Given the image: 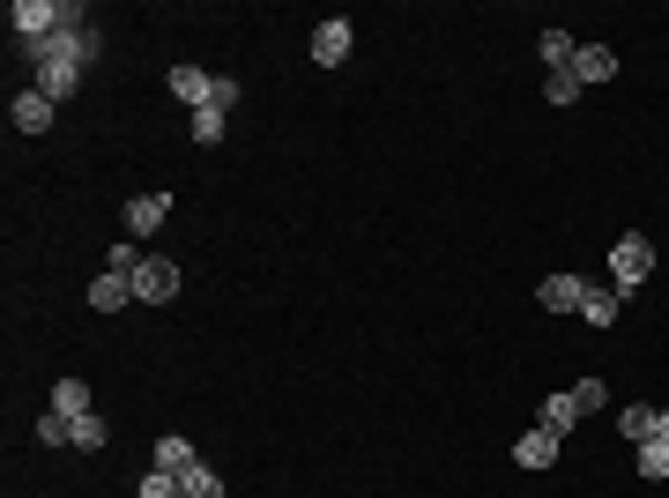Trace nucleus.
I'll return each mask as SVG.
<instances>
[{
    "instance_id": "obj_28",
    "label": "nucleus",
    "mask_w": 669,
    "mask_h": 498,
    "mask_svg": "<svg viewBox=\"0 0 669 498\" xmlns=\"http://www.w3.org/2000/svg\"><path fill=\"white\" fill-rule=\"evenodd\" d=\"M209 104H216V112H231V104H239V82H231V75H216V90H209Z\"/></svg>"
},
{
    "instance_id": "obj_13",
    "label": "nucleus",
    "mask_w": 669,
    "mask_h": 498,
    "mask_svg": "<svg viewBox=\"0 0 669 498\" xmlns=\"http://www.w3.org/2000/svg\"><path fill=\"white\" fill-rule=\"evenodd\" d=\"M52 409H60V417H90V379H52Z\"/></svg>"
},
{
    "instance_id": "obj_5",
    "label": "nucleus",
    "mask_w": 669,
    "mask_h": 498,
    "mask_svg": "<svg viewBox=\"0 0 669 498\" xmlns=\"http://www.w3.org/2000/svg\"><path fill=\"white\" fill-rule=\"evenodd\" d=\"M349 38H357V30H349V16L313 23V60H321V68H343V60H349Z\"/></svg>"
},
{
    "instance_id": "obj_19",
    "label": "nucleus",
    "mask_w": 669,
    "mask_h": 498,
    "mask_svg": "<svg viewBox=\"0 0 669 498\" xmlns=\"http://www.w3.org/2000/svg\"><path fill=\"white\" fill-rule=\"evenodd\" d=\"M536 52H544V68L558 75V68H572V52H580V45H572L566 30H544V45H536Z\"/></svg>"
},
{
    "instance_id": "obj_9",
    "label": "nucleus",
    "mask_w": 669,
    "mask_h": 498,
    "mask_svg": "<svg viewBox=\"0 0 669 498\" xmlns=\"http://www.w3.org/2000/svg\"><path fill=\"white\" fill-rule=\"evenodd\" d=\"M536 298H544V313H580L588 283H580V275H544V291H536Z\"/></svg>"
},
{
    "instance_id": "obj_20",
    "label": "nucleus",
    "mask_w": 669,
    "mask_h": 498,
    "mask_svg": "<svg viewBox=\"0 0 669 498\" xmlns=\"http://www.w3.org/2000/svg\"><path fill=\"white\" fill-rule=\"evenodd\" d=\"M640 476L647 484H669V439H647L640 447Z\"/></svg>"
},
{
    "instance_id": "obj_6",
    "label": "nucleus",
    "mask_w": 669,
    "mask_h": 498,
    "mask_svg": "<svg viewBox=\"0 0 669 498\" xmlns=\"http://www.w3.org/2000/svg\"><path fill=\"white\" fill-rule=\"evenodd\" d=\"M52 112H60V104H52L45 90H16V104H8V120L23 126V134H45V126H52Z\"/></svg>"
},
{
    "instance_id": "obj_14",
    "label": "nucleus",
    "mask_w": 669,
    "mask_h": 498,
    "mask_svg": "<svg viewBox=\"0 0 669 498\" xmlns=\"http://www.w3.org/2000/svg\"><path fill=\"white\" fill-rule=\"evenodd\" d=\"M514 461L520 469H550V461H558V439H550V431H528V439H514Z\"/></svg>"
},
{
    "instance_id": "obj_8",
    "label": "nucleus",
    "mask_w": 669,
    "mask_h": 498,
    "mask_svg": "<svg viewBox=\"0 0 669 498\" xmlns=\"http://www.w3.org/2000/svg\"><path fill=\"white\" fill-rule=\"evenodd\" d=\"M172 216V194H142V201H126V238H149V231Z\"/></svg>"
},
{
    "instance_id": "obj_17",
    "label": "nucleus",
    "mask_w": 669,
    "mask_h": 498,
    "mask_svg": "<svg viewBox=\"0 0 669 498\" xmlns=\"http://www.w3.org/2000/svg\"><path fill=\"white\" fill-rule=\"evenodd\" d=\"M156 469H194V439H179V431H172V439H156Z\"/></svg>"
},
{
    "instance_id": "obj_2",
    "label": "nucleus",
    "mask_w": 669,
    "mask_h": 498,
    "mask_svg": "<svg viewBox=\"0 0 669 498\" xmlns=\"http://www.w3.org/2000/svg\"><path fill=\"white\" fill-rule=\"evenodd\" d=\"M8 23H16L23 45H45V38H60L68 23H82V8H74V0H16Z\"/></svg>"
},
{
    "instance_id": "obj_25",
    "label": "nucleus",
    "mask_w": 669,
    "mask_h": 498,
    "mask_svg": "<svg viewBox=\"0 0 669 498\" xmlns=\"http://www.w3.org/2000/svg\"><path fill=\"white\" fill-rule=\"evenodd\" d=\"M68 431H74V424L60 417V409H45V417H38V439H45V447H68Z\"/></svg>"
},
{
    "instance_id": "obj_23",
    "label": "nucleus",
    "mask_w": 669,
    "mask_h": 498,
    "mask_svg": "<svg viewBox=\"0 0 669 498\" xmlns=\"http://www.w3.org/2000/svg\"><path fill=\"white\" fill-rule=\"evenodd\" d=\"M572 402H580V417H595V409L610 402V387H602V379H572Z\"/></svg>"
},
{
    "instance_id": "obj_3",
    "label": "nucleus",
    "mask_w": 669,
    "mask_h": 498,
    "mask_svg": "<svg viewBox=\"0 0 669 498\" xmlns=\"http://www.w3.org/2000/svg\"><path fill=\"white\" fill-rule=\"evenodd\" d=\"M647 275H655V246H647L640 231H625V238H618V253H610V291L625 298V291H640Z\"/></svg>"
},
{
    "instance_id": "obj_15",
    "label": "nucleus",
    "mask_w": 669,
    "mask_h": 498,
    "mask_svg": "<svg viewBox=\"0 0 669 498\" xmlns=\"http://www.w3.org/2000/svg\"><path fill=\"white\" fill-rule=\"evenodd\" d=\"M618 313H625L618 291H595V283H588V298H580V321H588V327H610Z\"/></svg>"
},
{
    "instance_id": "obj_21",
    "label": "nucleus",
    "mask_w": 669,
    "mask_h": 498,
    "mask_svg": "<svg viewBox=\"0 0 669 498\" xmlns=\"http://www.w3.org/2000/svg\"><path fill=\"white\" fill-rule=\"evenodd\" d=\"M104 439H112V431H104V417H98V409H90V417H74V431H68V447H82V454H90V447H104Z\"/></svg>"
},
{
    "instance_id": "obj_16",
    "label": "nucleus",
    "mask_w": 669,
    "mask_h": 498,
    "mask_svg": "<svg viewBox=\"0 0 669 498\" xmlns=\"http://www.w3.org/2000/svg\"><path fill=\"white\" fill-rule=\"evenodd\" d=\"M179 498H223V476L194 461V469H179Z\"/></svg>"
},
{
    "instance_id": "obj_22",
    "label": "nucleus",
    "mask_w": 669,
    "mask_h": 498,
    "mask_svg": "<svg viewBox=\"0 0 669 498\" xmlns=\"http://www.w3.org/2000/svg\"><path fill=\"white\" fill-rule=\"evenodd\" d=\"M134 498H179V476L172 469H149L142 484H134Z\"/></svg>"
},
{
    "instance_id": "obj_29",
    "label": "nucleus",
    "mask_w": 669,
    "mask_h": 498,
    "mask_svg": "<svg viewBox=\"0 0 669 498\" xmlns=\"http://www.w3.org/2000/svg\"><path fill=\"white\" fill-rule=\"evenodd\" d=\"M655 439H669V409H655Z\"/></svg>"
},
{
    "instance_id": "obj_4",
    "label": "nucleus",
    "mask_w": 669,
    "mask_h": 498,
    "mask_svg": "<svg viewBox=\"0 0 669 498\" xmlns=\"http://www.w3.org/2000/svg\"><path fill=\"white\" fill-rule=\"evenodd\" d=\"M134 298L142 305H172L179 298V261H142V268H134Z\"/></svg>"
},
{
    "instance_id": "obj_7",
    "label": "nucleus",
    "mask_w": 669,
    "mask_h": 498,
    "mask_svg": "<svg viewBox=\"0 0 669 498\" xmlns=\"http://www.w3.org/2000/svg\"><path fill=\"white\" fill-rule=\"evenodd\" d=\"M618 75V52L610 45H580L572 52V82H580V90H588V82H610Z\"/></svg>"
},
{
    "instance_id": "obj_26",
    "label": "nucleus",
    "mask_w": 669,
    "mask_h": 498,
    "mask_svg": "<svg viewBox=\"0 0 669 498\" xmlns=\"http://www.w3.org/2000/svg\"><path fill=\"white\" fill-rule=\"evenodd\" d=\"M544 98H550V104H572V98H580V82H572V68H558V75L544 82Z\"/></svg>"
},
{
    "instance_id": "obj_11",
    "label": "nucleus",
    "mask_w": 669,
    "mask_h": 498,
    "mask_svg": "<svg viewBox=\"0 0 669 498\" xmlns=\"http://www.w3.org/2000/svg\"><path fill=\"white\" fill-rule=\"evenodd\" d=\"M572 424H580V402H572V387H566V395H544V417H536V431H550V439H566Z\"/></svg>"
},
{
    "instance_id": "obj_24",
    "label": "nucleus",
    "mask_w": 669,
    "mask_h": 498,
    "mask_svg": "<svg viewBox=\"0 0 669 498\" xmlns=\"http://www.w3.org/2000/svg\"><path fill=\"white\" fill-rule=\"evenodd\" d=\"M223 120H231V112H216V104H201V112H194V142H223Z\"/></svg>"
},
{
    "instance_id": "obj_10",
    "label": "nucleus",
    "mask_w": 669,
    "mask_h": 498,
    "mask_svg": "<svg viewBox=\"0 0 669 498\" xmlns=\"http://www.w3.org/2000/svg\"><path fill=\"white\" fill-rule=\"evenodd\" d=\"M90 305H98V313H126V305H134V275H112V268H104L98 283H90Z\"/></svg>"
},
{
    "instance_id": "obj_18",
    "label": "nucleus",
    "mask_w": 669,
    "mask_h": 498,
    "mask_svg": "<svg viewBox=\"0 0 669 498\" xmlns=\"http://www.w3.org/2000/svg\"><path fill=\"white\" fill-rule=\"evenodd\" d=\"M618 431H625V439H640V447H647V439H655V409H647V402H632V409H618Z\"/></svg>"
},
{
    "instance_id": "obj_12",
    "label": "nucleus",
    "mask_w": 669,
    "mask_h": 498,
    "mask_svg": "<svg viewBox=\"0 0 669 498\" xmlns=\"http://www.w3.org/2000/svg\"><path fill=\"white\" fill-rule=\"evenodd\" d=\"M164 82H172V98L186 104V112H201V104H209V90H216V75H201V68H172Z\"/></svg>"
},
{
    "instance_id": "obj_1",
    "label": "nucleus",
    "mask_w": 669,
    "mask_h": 498,
    "mask_svg": "<svg viewBox=\"0 0 669 498\" xmlns=\"http://www.w3.org/2000/svg\"><path fill=\"white\" fill-rule=\"evenodd\" d=\"M98 45H104V38L90 30V16L68 23L60 38H45V45H30V90H45L52 104L74 98V90H82V68L98 60Z\"/></svg>"
},
{
    "instance_id": "obj_27",
    "label": "nucleus",
    "mask_w": 669,
    "mask_h": 498,
    "mask_svg": "<svg viewBox=\"0 0 669 498\" xmlns=\"http://www.w3.org/2000/svg\"><path fill=\"white\" fill-rule=\"evenodd\" d=\"M104 268H112V275H134V268H142V253H134V238H126V246H112V253H104Z\"/></svg>"
}]
</instances>
